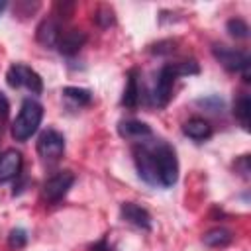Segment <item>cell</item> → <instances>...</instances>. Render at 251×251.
<instances>
[{"label": "cell", "mask_w": 251, "mask_h": 251, "mask_svg": "<svg viewBox=\"0 0 251 251\" xmlns=\"http://www.w3.org/2000/svg\"><path fill=\"white\" fill-rule=\"evenodd\" d=\"M63 96L73 104V106H88L92 102V92L88 88H78V86H65L63 88Z\"/></svg>", "instance_id": "17"}, {"label": "cell", "mask_w": 251, "mask_h": 251, "mask_svg": "<svg viewBox=\"0 0 251 251\" xmlns=\"http://www.w3.org/2000/svg\"><path fill=\"white\" fill-rule=\"evenodd\" d=\"M35 147H37V153H39L41 159H45V161H57L65 153V137H63L61 131H57L53 127H47L45 131L39 133Z\"/></svg>", "instance_id": "7"}, {"label": "cell", "mask_w": 251, "mask_h": 251, "mask_svg": "<svg viewBox=\"0 0 251 251\" xmlns=\"http://www.w3.org/2000/svg\"><path fill=\"white\" fill-rule=\"evenodd\" d=\"M8 114H10V102H8L6 94H4V92H0V118H2V120H6V118H8Z\"/></svg>", "instance_id": "22"}, {"label": "cell", "mask_w": 251, "mask_h": 251, "mask_svg": "<svg viewBox=\"0 0 251 251\" xmlns=\"http://www.w3.org/2000/svg\"><path fill=\"white\" fill-rule=\"evenodd\" d=\"M233 116L241 124L243 129H249V122H251V98H249V94L241 92L235 98V102H233Z\"/></svg>", "instance_id": "16"}, {"label": "cell", "mask_w": 251, "mask_h": 251, "mask_svg": "<svg viewBox=\"0 0 251 251\" xmlns=\"http://www.w3.org/2000/svg\"><path fill=\"white\" fill-rule=\"evenodd\" d=\"M6 6H8V4H6V2H4V0H0V14H2V12H4V10H6Z\"/></svg>", "instance_id": "24"}, {"label": "cell", "mask_w": 251, "mask_h": 251, "mask_svg": "<svg viewBox=\"0 0 251 251\" xmlns=\"http://www.w3.org/2000/svg\"><path fill=\"white\" fill-rule=\"evenodd\" d=\"M94 20H96V24H98L100 27H110V25L114 24V12H112L110 8H106V6H102V8H98V12L94 14Z\"/></svg>", "instance_id": "20"}, {"label": "cell", "mask_w": 251, "mask_h": 251, "mask_svg": "<svg viewBox=\"0 0 251 251\" xmlns=\"http://www.w3.org/2000/svg\"><path fill=\"white\" fill-rule=\"evenodd\" d=\"M212 55L214 59L229 73H241L243 80L249 82L251 80V73H249V67H251V59L245 51L241 49H235V47H229V45H212Z\"/></svg>", "instance_id": "4"}, {"label": "cell", "mask_w": 251, "mask_h": 251, "mask_svg": "<svg viewBox=\"0 0 251 251\" xmlns=\"http://www.w3.org/2000/svg\"><path fill=\"white\" fill-rule=\"evenodd\" d=\"M90 251H112V245L108 243L106 237H102L100 241H96V243L90 247Z\"/></svg>", "instance_id": "23"}, {"label": "cell", "mask_w": 251, "mask_h": 251, "mask_svg": "<svg viewBox=\"0 0 251 251\" xmlns=\"http://www.w3.org/2000/svg\"><path fill=\"white\" fill-rule=\"evenodd\" d=\"M59 35H61V25L57 20L53 18H45L37 29H35V37L41 45L45 47H57V41H59Z\"/></svg>", "instance_id": "13"}, {"label": "cell", "mask_w": 251, "mask_h": 251, "mask_svg": "<svg viewBox=\"0 0 251 251\" xmlns=\"http://www.w3.org/2000/svg\"><path fill=\"white\" fill-rule=\"evenodd\" d=\"M22 153L16 149H6L0 153V182H10L22 175Z\"/></svg>", "instance_id": "8"}, {"label": "cell", "mask_w": 251, "mask_h": 251, "mask_svg": "<svg viewBox=\"0 0 251 251\" xmlns=\"http://www.w3.org/2000/svg\"><path fill=\"white\" fill-rule=\"evenodd\" d=\"M43 120V106L35 98H24L18 116L12 122V137L16 141H27L39 127Z\"/></svg>", "instance_id": "3"}, {"label": "cell", "mask_w": 251, "mask_h": 251, "mask_svg": "<svg viewBox=\"0 0 251 251\" xmlns=\"http://www.w3.org/2000/svg\"><path fill=\"white\" fill-rule=\"evenodd\" d=\"M235 173L239 175V176H243L245 180L249 178V173H251V165H249V155H241L237 161H235Z\"/></svg>", "instance_id": "21"}, {"label": "cell", "mask_w": 251, "mask_h": 251, "mask_svg": "<svg viewBox=\"0 0 251 251\" xmlns=\"http://www.w3.org/2000/svg\"><path fill=\"white\" fill-rule=\"evenodd\" d=\"M141 104V86H139V71L137 69H131L127 73V84H126V90H124V96H122V106L126 108H137Z\"/></svg>", "instance_id": "14"}, {"label": "cell", "mask_w": 251, "mask_h": 251, "mask_svg": "<svg viewBox=\"0 0 251 251\" xmlns=\"http://www.w3.org/2000/svg\"><path fill=\"white\" fill-rule=\"evenodd\" d=\"M226 27H227L229 35L235 37V39H247V37H249V25H247V22L241 20V18H231V20H227Z\"/></svg>", "instance_id": "18"}, {"label": "cell", "mask_w": 251, "mask_h": 251, "mask_svg": "<svg viewBox=\"0 0 251 251\" xmlns=\"http://www.w3.org/2000/svg\"><path fill=\"white\" fill-rule=\"evenodd\" d=\"M6 82L12 88H27L31 94L43 92V80L41 76L24 63H14L6 73Z\"/></svg>", "instance_id": "5"}, {"label": "cell", "mask_w": 251, "mask_h": 251, "mask_svg": "<svg viewBox=\"0 0 251 251\" xmlns=\"http://www.w3.org/2000/svg\"><path fill=\"white\" fill-rule=\"evenodd\" d=\"M25 243H27V231L24 227H14L8 235V245L12 249H22L25 247Z\"/></svg>", "instance_id": "19"}, {"label": "cell", "mask_w": 251, "mask_h": 251, "mask_svg": "<svg viewBox=\"0 0 251 251\" xmlns=\"http://www.w3.org/2000/svg\"><path fill=\"white\" fill-rule=\"evenodd\" d=\"M182 133L186 137H190L192 141H206L212 137V126L208 124V120L200 118V116H194V118H188L184 124H182Z\"/></svg>", "instance_id": "12"}, {"label": "cell", "mask_w": 251, "mask_h": 251, "mask_svg": "<svg viewBox=\"0 0 251 251\" xmlns=\"http://www.w3.org/2000/svg\"><path fill=\"white\" fill-rule=\"evenodd\" d=\"M120 214H122L124 222H127V224H131V226H135L143 231L151 229V214L143 206H139L135 202H122Z\"/></svg>", "instance_id": "9"}, {"label": "cell", "mask_w": 251, "mask_h": 251, "mask_svg": "<svg viewBox=\"0 0 251 251\" xmlns=\"http://www.w3.org/2000/svg\"><path fill=\"white\" fill-rule=\"evenodd\" d=\"M200 67L194 59H186V61H176V63H167L159 69L157 78L153 88L147 94V104L153 108H165L169 104V100L173 98V88L178 76H190V75H198Z\"/></svg>", "instance_id": "2"}, {"label": "cell", "mask_w": 251, "mask_h": 251, "mask_svg": "<svg viewBox=\"0 0 251 251\" xmlns=\"http://www.w3.org/2000/svg\"><path fill=\"white\" fill-rule=\"evenodd\" d=\"M137 175L151 186L171 188L178 180V159L165 139H143L131 147Z\"/></svg>", "instance_id": "1"}, {"label": "cell", "mask_w": 251, "mask_h": 251, "mask_svg": "<svg viewBox=\"0 0 251 251\" xmlns=\"http://www.w3.org/2000/svg\"><path fill=\"white\" fill-rule=\"evenodd\" d=\"M118 133L124 139H129V141H135V143L153 137L151 126L141 122V120H122V122H118Z\"/></svg>", "instance_id": "10"}, {"label": "cell", "mask_w": 251, "mask_h": 251, "mask_svg": "<svg viewBox=\"0 0 251 251\" xmlns=\"http://www.w3.org/2000/svg\"><path fill=\"white\" fill-rule=\"evenodd\" d=\"M75 184V173L73 171H57L55 175H51L41 188V194L47 202H59L67 196V192L71 190V186Z\"/></svg>", "instance_id": "6"}, {"label": "cell", "mask_w": 251, "mask_h": 251, "mask_svg": "<svg viewBox=\"0 0 251 251\" xmlns=\"http://www.w3.org/2000/svg\"><path fill=\"white\" fill-rule=\"evenodd\" d=\"M231 241H233V233L227 227H222V226L212 227L202 235V243L208 245V247H226Z\"/></svg>", "instance_id": "15"}, {"label": "cell", "mask_w": 251, "mask_h": 251, "mask_svg": "<svg viewBox=\"0 0 251 251\" xmlns=\"http://www.w3.org/2000/svg\"><path fill=\"white\" fill-rule=\"evenodd\" d=\"M84 43H86V33L82 29H67V31H61L59 41H57V49L61 55L73 57L75 53L80 51V47Z\"/></svg>", "instance_id": "11"}]
</instances>
